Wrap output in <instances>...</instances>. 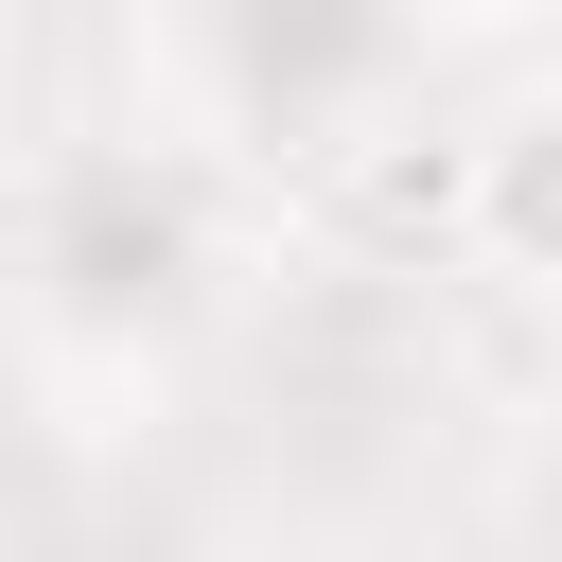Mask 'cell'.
<instances>
[{
	"label": "cell",
	"mask_w": 562,
	"mask_h": 562,
	"mask_svg": "<svg viewBox=\"0 0 562 562\" xmlns=\"http://www.w3.org/2000/svg\"><path fill=\"white\" fill-rule=\"evenodd\" d=\"M544 509H562V474H544Z\"/></svg>",
	"instance_id": "cell-5"
},
{
	"label": "cell",
	"mask_w": 562,
	"mask_h": 562,
	"mask_svg": "<svg viewBox=\"0 0 562 562\" xmlns=\"http://www.w3.org/2000/svg\"><path fill=\"white\" fill-rule=\"evenodd\" d=\"M404 18H439V35H527V18H562V0H404Z\"/></svg>",
	"instance_id": "cell-3"
},
{
	"label": "cell",
	"mask_w": 562,
	"mask_h": 562,
	"mask_svg": "<svg viewBox=\"0 0 562 562\" xmlns=\"http://www.w3.org/2000/svg\"><path fill=\"white\" fill-rule=\"evenodd\" d=\"M18 176H35V158H18V105H0V211H18Z\"/></svg>",
	"instance_id": "cell-4"
},
{
	"label": "cell",
	"mask_w": 562,
	"mask_h": 562,
	"mask_svg": "<svg viewBox=\"0 0 562 562\" xmlns=\"http://www.w3.org/2000/svg\"><path fill=\"white\" fill-rule=\"evenodd\" d=\"M457 246L509 263V281H562V88H509V105L474 123V211H457Z\"/></svg>",
	"instance_id": "cell-2"
},
{
	"label": "cell",
	"mask_w": 562,
	"mask_h": 562,
	"mask_svg": "<svg viewBox=\"0 0 562 562\" xmlns=\"http://www.w3.org/2000/svg\"><path fill=\"white\" fill-rule=\"evenodd\" d=\"M211 35V88L246 140H299V158H351L386 123V70H404V0H193Z\"/></svg>",
	"instance_id": "cell-1"
}]
</instances>
